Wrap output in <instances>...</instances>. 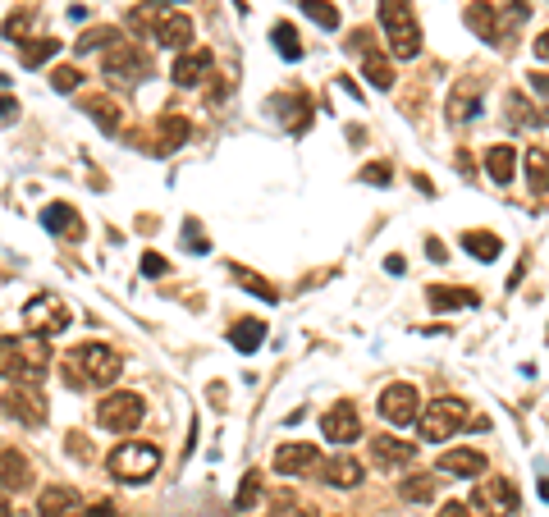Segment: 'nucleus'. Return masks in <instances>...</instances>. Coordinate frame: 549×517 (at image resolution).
<instances>
[{"label":"nucleus","mask_w":549,"mask_h":517,"mask_svg":"<svg viewBox=\"0 0 549 517\" xmlns=\"http://www.w3.org/2000/svg\"><path fill=\"white\" fill-rule=\"evenodd\" d=\"M129 28L142 37H151L156 46H170V51H188L193 42V19L183 10H165V0H147L129 14Z\"/></svg>","instance_id":"f257e3e1"},{"label":"nucleus","mask_w":549,"mask_h":517,"mask_svg":"<svg viewBox=\"0 0 549 517\" xmlns=\"http://www.w3.org/2000/svg\"><path fill=\"white\" fill-rule=\"evenodd\" d=\"M119 371H124V357L110 344H78L65 357V380L74 389H106L119 380Z\"/></svg>","instance_id":"f03ea898"},{"label":"nucleus","mask_w":549,"mask_h":517,"mask_svg":"<svg viewBox=\"0 0 549 517\" xmlns=\"http://www.w3.org/2000/svg\"><path fill=\"white\" fill-rule=\"evenodd\" d=\"M380 28H385V42L399 60L421 55V23L412 14V0H380Z\"/></svg>","instance_id":"7ed1b4c3"},{"label":"nucleus","mask_w":549,"mask_h":517,"mask_svg":"<svg viewBox=\"0 0 549 517\" xmlns=\"http://www.w3.org/2000/svg\"><path fill=\"white\" fill-rule=\"evenodd\" d=\"M517 513V485L508 476H476L472 499H467V517H508Z\"/></svg>","instance_id":"20e7f679"},{"label":"nucleus","mask_w":549,"mask_h":517,"mask_svg":"<svg viewBox=\"0 0 549 517\" xmlns=\"http://www.w3.org/2000/svg\"><path fill=\"white\" fill-rule=\"evenodd\" d=\"M467 421V403L463 399H435L426 403V408H417V426H421V440H453V435L463 431Z\"/></svg>","instance_id":"39448f33"},{"label":"nucleus","mask_w":549,"mask_h":517,"mask_svg":"<svg viewBox=\"0 0 549 517\" xmlns=\"http://www.w3.org/2000/svg\"><path fill=\"white\" fill-rule=\"evenodd\" d=\"M156 467H161V449L156 444L129 440L110 453V476L115 481H147V476H156Z\"/></svg>","instance_id":"423d86ee"},{"label":"nucleus","mask_w":549,"mask_h":517,"mask_svg":"<svg viewBox=\"0 0 549 517\" xmlns=\"http://www.w3.org/2000/svg\"><path fill=\"white\" fill-rule=\"evenodd\" d=\"M106 78L115 87H138L142 78L151 74V60H147V51L142 46H133V42H115V46H106Z\"/></svg>","instance_id":"0eeeda50"},{"label":"nucleus","mask_w":549,"mask_h":517,"mask_svg":"<svg viewBox=\"0 0 549 517\" xmlns=\"http://www.w3.org/2000/svg\"><path fill=\"white\" fill-rule=\"evenodd\" d=\"M46 371H51V344H46L42 334L14 339V371L10 376L19 380V385H42Z\"/></svg>","instance_id":"6e6552de"},{"label":"nucleus","mask_w":549,"mask_h":517,"mask_svg":"<svg viewBox=\"0 0 549 517\" xmlns=\"http://www.w3.org/2000/svg\"><path fill=\"white\" fill-rule=\"evenodd\" d=\"M142 417H147V403L138 399V394H110V399L97 403V426L101 431H115V435H129L142 426Z\"/></svg>","instance_id":"1a4fd4ad"},{"label":"nucleus","mask_w":549,"mask_h":517,"mask_svg":"<svg viewBox=\"0 0 549 517\" xmlns=\"http://www.w3.org/2000/svg\"><path fill=\"white\" fill-rule=\"evenodd\" d=\"M348 51L362 60V74L371 87H380V92H389L394 87V65L385 60V51L376 46V33H366V28H357L353 37H348Z\"/></svg>","instance_id":"9d476101"},{"label":"nucleus","mask_w":549,"mask_h":517,"mask_svg":"<svg viewBox=\"0 0 549 517\" xmlns=\"http://www.w3.org/2000/svg\"><path fill=\"white\" fill-rule=\"evenodd\" d=\"M23 325H28V334L51 339V334H60L69 325V307L55 298V293H37V298L23 307Z\"/></svg>","instance_id":"9b49d317"},{"label":"nucleus","mask_w":549,"mask_h":517,"mask_svg":"<svg viewBox=\"0 0 549 517\" xmlns=\"http://www.w3.org/2000/svg\"><path fill=\"white\" fill-rule=\"evenodd\" d=\"M0 408H5V417L23 421V426H42L46 421V403H42V394H37V385H19V380H14V385L0 394Z\"/></svg>","instance_id":"f8f14e48"},{"label":"nucleus","mask_w":549,"mask_h":517,"mask_svg":"<svg viewBox=\"0 0 549 517\" xmlns=\"http://www.w3.org/2000/svg\"><path fill=\"white\" fill-rule=\"evenodd\" d=\"M380 417L389 421V426H412V421H417V408H421V394L412 385H385L380 389Z\"/></svg>","instance_id":"ddd939ff"},{"label":"nucleus","mask_w":549,"mask_h":517,"mask_svg":"<svg viewBox=\"0 0 549 517\" xmlns=\"http://www.w3.org/2000/svg\"><path fill=\"white\" fill-rule=\"evenodd\" d=\"M33 490V463L14 444H0V495H23Z\"/></svg>","instance_id":"4468645a"},{"label":"nucleus","mask_w":549,"mask_h":517,"mask_svg":"<svg viewBox=\"0 0 549 517\" xmlns=\"http://www.w3.org/2000/svg\"><path fill=\"white\" fill-rule=\"evenodd\" d=\"M37 517H87V504L74 485H46L37 499Z\"/></svg>","instance_id":"2eb2a0df"},{"label":"nucleus","mask_w":549,"mask_h":517,"mask_svg":"<svg viewBox=\"0 0 549 517\" xmlns=\"http://www.w3.org/2000/svg\"><path fill=\"white\" fill-rule=\"evenodd\" d=\"M321 435H325V440H334V444L362 440V417H357L353 403H334V408L321 417Z\"/></svg>","instance_id":"dca6fc26"},{"label":"nucleus","mask_w":549,"mask_h":517,"mask_svg":"<svg viewBox=\"0 0 549 517\" xmlns=\"http://www.w3.org/2000/svg\"><path fill=\"white\" fill-rule=\"evenodd\" d=\"M316 463H321V453H316V444H302V440H289L275 449V472L280 476H302V472H316Z\"/></svg>","instance_id":"f3484780"},{"label":"nucleus","mask_w":549,"mask_h":517,"mask_svg":"<svg viewBox=\"0 0 549 517\" xmlns=\"http://www.w3.org/2000/svg\"><path fill=\"white\" fill-rule=\"evenodd\" d=\"M371 458H376V467L394 472V467H408L412 458H417V444L394 440V435H380V440H371Z\"/></svg>","instance_id":"a211bd4d"},{"label":"nucleus","mask_w":549,"mask_h":517,"mask_svg":"<svg viewBox=\"0 0 549 517\" xmlns=\"http://www.w3.org/2000/svg\"><path fill=\"white\" fill-rule=\"evenodd\" d=\"M42 225L51 229V234L69 238V243H78V238L87 234V229H83V220H78V211H74V206H69V202H51V206H46V211H42Z\"/></svg>","instance_id":"6ab92c4d"},{"label":"nucleus","mask_w":549,"mask_h":517,"mask_svg":"<svg viewBox=\"0 0 549 517\" xmlns=\"http://www.w3.org/2000/svg\"><path fill=\"white\" fill-rule=\"evenodd\" d=\"M174 83L179 87H197L206 83V74H211V51H183L179 60H174Z\"/></svg>","instance_id":"aec40b11"},{"label":"nucleus","mask_w":549,"mask_h":517,"mask_svg":"<svg viewBox=\"0 0 549 517\" xmlns=\"http://www.w3.org/2000/svg\"><path fill=\"white\" fill-rule=\"evenodd\" d=\"M325 476V485H334V490H353L357 481H362V463L357 458H348V453H339V458H325V463H316Z\"/></svg>","instance_id":"412c9836"},{"label":"nucleus","mask_w":549,"mask_h":517,"mask_svg":"<svg viewBox=\"0 0 549 517\" xmlns=\"http://www.w3.org/2000/svg\"><path fill=\"white\" fill-rule=\"evenodd\" d=\"M440 472L444 476H481L485 453L481 449H449V453H440Z\"/></svg>","instance_id":"4be33fe9"},{"label":"nucleus","mask_w":549,"mask_h":517,"mask_svg":"<svg viewBox=\"0 0 549 517\" xmlns=\"http://www.w3.org/2000/svg\"><path fill=\"white\" fill-rule=\"evenodd\" d=\"M156 138H161V147L156 151H179L183 142L193 138V124L183 115H161V124H156Z\"/></svg>","instance_id":"5701e85b"},{"label":"nucleus","mask_w":549,"mask_h":517,"mask_svg":"<svg viewBox=\"0 0 549 517\" xmlns=\"http://www.w3.org/2000/svg\"><path fill=\"white\" fill-rule=\"evenodd\" d=\"M83 110H87V119H92L101 133H119V124H124V115H119V106L110 97H87Z\"/></svg>","instance_id":"b1692460"},{"label":"nucleus","mask_w":549,"mask_h":517,"mask_svg":"<svg viewBox=\"0 0 549 517\" xmlns=\"http://www.w3.org/2000/svg\"><path fill=\"white\" fill-rule=\"evenodd\" d=\"M476 110H481V83H476V78H467V83L453 87L449 115H453V119H472Z\"/></svg>","instance_id":"393cba45"},{"label":"nucleus","mask_w":549,"mask_h":517,"mask_svg":"<svg viewBox=\"0 0 549 517\" xmlns=\"http://www.w3.org/2000/svg\"><path fill=\"white\" fill-rule=\"evenodd\" d=\"M426 302H431L435 312H453V307H476V293L453 289V284H435V289H426Z\"/></svg>","instance_id":"a878e982"},{"label":"nucleus","mask_w":549,"mask_h":517,"mask_svg":"<svg viewBox=\"0 0 549 517\" xmlns=\"http://www.w3.org/2000/svg\"><path fill=\"white\" fill-rule=\"evenodd\" d=\"M513 165H517V156L508 142H495V147L485 151V170H490L495 184H513Z\"/></svg>","instance_id":"bb28decb"},{"label":"nucleus","mask_w":549,"mask_h":517,"mask_svg":"<svg viewBox=\"0 0 549 517\" xmlns=\"http://www.w3.org/2000/svg\"><path fill=\"white\" fill-rule=\"evenodd\" d=\"M229 344L238 348V353H257L261 344H266V325L261 321H234V330H229Z\"/></svg>","instance_id":"cd10ccee"},{"label":"nucleus","mask_w":549,"mask_h":517,"mask_svg":"<svg viewBox=\"0 0 549 517\" xmlns=\"http://www.w3.org/2000/svg\"><path fill=\"white\" fill-rule=\"evenodd\" d=\"M499 248H504L499 234H485V229H467V234H463V252H472L476 261H495Z\"/></svg>","instance_id":"c85d7f7f"},{"label":"nucleus","mask_w":549,"mask_h":517,"mask_svg":"<svg viewBox=\"0 0 549 517\" xmlns=\"http://www.w3.org/2000/svg\"><path fill=\"white\" fill-rule=\"evenodd\" d=\"M229 275H234V280L243 284V289H248V293H257L261 302H280V289H275V284H270V280H261L257 270H248V266H229Z\"/></svg>","instance_id":"c756f323"},{"label":"nucleus","mask_w":549,"mask_h":517,"mask_svg":"<svg viewBox=\"0 0 549 517\" xmlns=\"http://www.w3.org/2000/svg\"><path fill=\"white\" fill-rule=\"evenodd\" d=\"M399 495L408 499V504H431V499H435V476H426V472H417V476H403Z\"/></svg>","instance_id":"7c9ffc66"},{"label":"nucleus","mask_w":549,"mask_h":517,"mask_svg":"<svg viewBox=\"0 0 549 517\" xmlns=\"http://www.w3.org/2000/svg\"><path fill=\"white\" fill-rule=\"evenodd\" d=\"M467 23H472L476 33L485 37V42H495V37H499V19H495V10H490V5H481V0H476L472 10H467Z\"/></svg>","instance_id":"2f4dec72"},{"label":"nucleus","mask_w":549,"mask_h":517,"mask_svg":"<svg viewBox=\"0 0 549 517\" xmlns=\"http://www.w3.org/2000/svg\"><path fill=\"white\" fill-rule=\"evenodd\" d=\"M115 42H119V28H106V23H101V28H87V33L78 37V51L92 55V51H106V46H115Z\"/></svg>","instance_id":"473e14b6"},{"label":"nucleus","mask_w":549,"mask_h":517,"mask_svg":"<svg viewBox=\"0 0 549 517\" xmlns=\"http://www.w3.org/2000/svg\"><path fill=\"white\" fill-rule=\"evenodd\" d=\"M270 42H275V51H280L284 60H302V42H298V33H293V23H275Z\"/></svg>","instance_id":"72a5a7b5"},{"label":"nucleus","mask_w":549,"mask_h":517,"mask_svg":"<svg viewBox=\"0 0 549 517\" xmlns=\"http://www.w3.org/2000/svg\"><path fill=\"white\" fill-rule=\"evenodd\" d=\"M55 51H60V37H42V42L23 46V65H28V69H42Z\"/></svg>","instance_id":"f704fd0d"},{"label":"nucleus","mask_w":549,"mask_h":517,"mask_svg":"<svg viewBox=\"0 0 549 517\" xmlns=\"http://www.w3.org/2000/svg\"><path fill=\"white\" fill-rule=\"evenodd\" d=\"M302 14H307V19L312 23H321V28H339V10H334V5H325V0H302Z\"/></svg>","instance_id":"c9c22d12"},{"label":"nucleus","mask_w":549,"mask_h":517,"mask_svg":"<svg viewBox=\"0 0 549 517\" xmlns=\"http://www.w3.org/2000/svg\"><path fill=\"white\" fill-rule=\"evenodd\" d=\"M508 124H513V129H527V124H545V115H536V110H531L527 115V97H508Z\"/></svg>","instance_id":"e433bc0d"},{"label":"nucleus","mask_w":549,"mask_h":517,"mask_svg":"<svg viewBox=\"0 0 549 517\" xmlns=\"http://www.w3.org/2000/svg\"><path fill=\"white\" fill-rule=\"evenodd\" d=\"M257 499H261V472H248V476H243V490L234 495V508H238V513H248Z\"/></svg>","instance_id":"4c0bfd02"},{"label":"nucleus","mask_w":549,"mask_h":517,"mask_svg":"<svg viewBox=\"0 0 549 517\" xmlns=\"http://www.w3.org/2000/svg\"><path fill=\"white\" fill-rule=\"evenodd\" d=\"M51 87L55 92H78V87H83V74H78L74 65H60V69H51Z\"/></svg>","instance_id":"58836bf2"},{"label":"nucleus","mask_w":549,"mask_h":517,"mask_svg":"<svg viewBox=\"0 0 549 517\" xmlns=\"http://www.w3.org/2000/svg\"><path fill=\"white\" fill-rule=\"evenodd\" d=\"M183 248H193V252L211 248V238L202 234V225H197V220H183Z\"/></svg>","instance_id":"ea45409f"},{"label":"nucleus","mask_w":549,"mask_h":517,"mask_svg":"<svg viewBox=\"0 0 549 517\" xmlns=\"http://www.w3.org/2000/svg\"><path fill=\"white\" fill-rule=\"evenodd\" d=\"M389 174H394V170H389V161H376V165H366V170L357 174V179H362V184H371V188H385V184H389Z\"/></svg>","instance_id":"a19ab883"},{"label":"nucleus","mask_w":549,"mask_h":517,"mask_svg":"<svg viewBox=\"0 0 549 517\" xmlns=\"http://www.w3.org/2000/svg\"><path fill=\"white\" fill-rule=\"evenodd\" d=\"M527 174H531V184H536V193H545V151H531L527 156Z\"/></svg>","instance_id":"79ce46f5"},{"label":"nucleus","mask_w":549,"mask_h":517,"mask_svg":"<svg viewBox=\"0 0 549 517\" xmlns=\"http://www.w3.org/2000/svg\"><path fill=\"white\" fill-rule=\"evenodd\" d=\"M165 270H170V261H165L161 252H147V257H142V275H147V280H161Z\"/></svg>","instance_id":"37998d69"},{"label":"nucleus","mask_w":549,"mask_h":517,"mask_svg":"<svg viewBox=\"0 0 549 517\" xmlns=\"http://www.w3.org/2000/svg\"><path fill=\"white\" fill-rule=\"evenodd\" d=\"M28 19H33L28 10H23V14H10V19H5V37H10V42H23V33H28Z\"/></svg>","instance_id":"c03bdc74"},{"label":"nucleus","mask_w":549,"mask_h":517,"mask_svg":"<svg viewBox=\"0 0 549 517\" xmlns=\"http://www.w3.org/2000/svg\"><path fill=\"white\" fill-rule=\"evenodd\" d=\"M270 517H307V513H302V508H298V504H293V499H289V495H284V499H280V504H275V513H270Z\"/></svg>","instance_id":"a18cd8bd"},{"label":"nucleus","mask_w":549,"mask_h":517,"mask_svg":"<svg viewBox=\"0 0 549 517\" xmlns=\"http://www.w3.org/2000/svg\"><path fill=\"white\" fill-rule=\"evenodd\" d=\"M87 517H119V508L110 504V499H97V504L87 508Z\"/></svg>","instance_id":"49530a36"},{"label":"nucleus","mask_w":549,"mask_h":517,"mask_svg":"<svg viewBox=\"0 0 549 517\" xmlns=\"http://www.w3.org/2000/svg\"><path fill=\"white\" fill-rule=\"evenodd\" d=\"M440 517H467V504H458V499H453V504L440 508Z\"/></svg>","instance_id":"de8ad7c7"},{"label":"nucleus","mask_w":549,"mask_h":517,"mask_svg":"<svg viewBox=\"0 0 549 517\" xmlns=\"http://www.w3.org/2000/svg\"><path fill=\"white\" fill-rule=\"evenodd\" d=\"M426 252H431V261H449V257H444V243H440V238H431V243H426Z\"/></svg>","instance_id":"09e8293b"},{"label":"nucleus","mask_w":549,"mask_h":517,"mask_svg":"<svg viewBox=\"0 0 549 517\" xmlns=\"http://www.w3.org/2000/svg\"><path fill=\"white\" fill-rule=\"evenodd\" d=\"M0 119H14V101L10 97H0Z\"/></svg>","instance_id":"8fccbe9b"},{"label":"nucleus","mask_w":549,"mask_h":517,"mask_svg":"<svg viewBox=\"0 0 549 517\" xmlns=\"http://www.w3.org/2000/svg\"><path fill=\"white\" fill-rule=\"evenodd\" d=\"M10 517H37V508H10Z\"/></svg>","instance_id":"3c124183"},{"label":"nucleus","mask_w":549,"mask_h":517,"mask_svg":"<svg viewBox=\"0 0 549 517\" xmlns=\"http://www.w3.org/2000/svg\"><path fill=\"white\" fill-rule=\"evenodd\" d=\"M0 517H10V499L0 495Z\"/></svg>","instance_id":"603ef678"}]
</instances>
